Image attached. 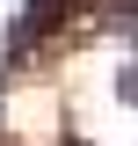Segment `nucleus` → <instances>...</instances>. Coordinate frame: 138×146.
I'll return each mask as SVG.
<instances>
[{"mask_svg": "<svg viewBox=\"0 0 138 146\" xmlns=\"http://www.w3.org/2000/svg\"><path fill=\"white\" fill-rule=\"evenodd\" d=\"M80 15V0H29L15 22H7V44H0V73H22V66H36V51L51 44L66 22Z\"/></svg>", "mask_w": 138, "mask_h": 146, "instance_id": "f257e3e1", "label": "nucleus"}]
</instances>
